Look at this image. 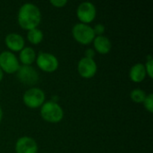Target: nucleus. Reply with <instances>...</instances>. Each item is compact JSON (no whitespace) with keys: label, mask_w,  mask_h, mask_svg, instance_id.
I'll list each match as a JSON object with an SVG mask.
<instances>
[{"label":"nucleus","mask_w":153,"mask_h":153,"mask_svg":"<svg viewBox=\"0 0 153 153\" xmlns=\"http://www.w3.org/2000/svg\"><path fill=\"white\" fill-rule=\"evenodd\" d=\"M17 21L19 25L27 30L35 29L41 21V12L39 8L32 3L23 4L18 11Z\"/></svg>","instance_id":"1"},{"label":"nucleus","mask_w":153,"mask_h":153,"mask_svg":"<svg viewBox=\"0 0 153 153\" xmlns=\"http://www.w3.org/2000/svg\"><path fill=\"white\" fill-rule=\"evenodd\" d=\"M40 115L47 122L58 123L64 117V110L62 107L55 100H48L44 102L41 106Z\"/></svg>","instance_id":"2"},{"label":"nucleus","mask_w":153,"mask_h":153,"mask_svg":"<svg viewBox=\"0 0 153 153\" xmlns=\"http://www.w3.org/2000/svg\"><path fill=\"white\" fill-rule=\"evenodd\" d=\"M72 34L74 39L82 45H88L91 43L96 37L93 28L89 24L82 22H78L72 28Z\"/></svg>","instance_id":"3"},{"label":"nucleus","mask_w":153,"mask_h":153,"mask_svg":"<svg viewBox=\"0 0 153 153\" xmlns=\"http://www.w3.org/2000/svg\"><path fill=\"white\" fill-rule=\"evenodd\" d=\"M46 100V94L45 92L38 88V87H31L28 89L22 96L23 103L31 108H37L39 107H41Z\"/></svg>","instance_id":"4"},{"label":"nucleus","mask_w":153,"mask_h":153,"mask_svg":"<svg viewBox=\"0 0 153 153\" xmlns=\"http://www.w3.org/2000/svg\"><path fill=\"white\" fill-rule=\"evenodd\" d=\"M36 63L39 69L47 73L55 72L59 65V62L57 57L48 52H40L38 56H36Z\"/></svg>","instance_id":"5"},{"label":"nucleus","mask_w":153,"mask_h":153,"mask_svg":"<svg viewBox=\"0 0 153 153\" xmlns=\"http://www.w3.org/2000/svg\"><path fill=\"white\" fill-rule=\"evenodd\" d=\"M16 76L18 80L27 85H34L39 82V75L35 68H33L30 65H22L19 66Z\"/></svg>","instance_id":"6"},{"label":"nucleus","mask_w":153,"mask_h":153,"mask_svg":"<svg viewBox=\"0 0 153 153\" xmlns=\"http://www.w3.org/2000/svg\"><path fill=\"white\" fill-rule=\"evenodd\" d=\"M17 56L11 51L5 50L0 53V68L7 74L16 73L19 68Z\"/></svg>","instance_id":"7"},{"label":"nucleus","mask_w":153,"mask_h":153,"mask_svg":"<svg viewBox=\"0 0 153 153\" xmlns=\"http://www.w3.org/2000/svg\"><path fill=\"white\" fill-rule=\"evenodd\" d=\"M76 14L78 19L81 21V22L88 24L91 22L96 17L97 14L96 6L91 2L89 1L82 2L78 5Z\"/></svg>","instance_id":"8"},{"label":"nucleus","mask_w":153,"mask_h":153,"mask_svg":"<svg viewBox=\"0 0 153 153\" xmlns=\"http://www.w3.org/2000/svg\"><path fill=\"white\" fill-rule=\"evenodd\" d=\"M79 74L83 78H91L93 77L98 70L97 63L93 58L82 57L79 60L77 65Z\"/></svg>","instance_id":"9"},{"label":"nucleus","mask_w":153,"mask_h":153,"mask_svg":"<svg viewBox=\"0 0 153 153\" xmlns=\"http://www.w3.org/2000/svg\"><path fill=\"white\" fill-rule=\"evenodd\" d=\"M38 144L34 139L29 136H22L19 138L15 143L16 153H37Z\"/></svg>","instance_id":"10"},{"label":"nucleus","mask_w":153,"mask_h":153,"mask_svg":"<svg viewBox=\"0 0 153 153\" xmlns=\"http://www.w3.org/2000/svg\"><path fill=\"white\" fill-rule=\"evenodd\" d=\"M5 44L7 48L12 51H21L24 48V39L23 37L16 32H11L5 36Z\"/></svg>","instance_id":"11"},{"label":"nucleus","mask_w":153,"mask_h":153,"mask_svg":"<svg viewBox=\"0 0 153 153\" xmlns=\"http://www.w3.org/2000/svg\"><path fill=\"white\" fill-rule=\"evenodd\" d=\"M92 42L96 51L100 54H108L112 47L110 39L104 35L96 36Z\"/></svg>","instance_id":"12"},{"label":"nucleus","mask_w":153,"mask_h":153,"mask_svg":"<svg viewBox=\"0 0 153 153\" xmlns=\"http://www.w3.org/2000/svg\"><path fill=\"white\" fill-rule=\"evenodd\" d=\"M146 70L145 66L142 63H137L134 65L129 72V77L132 82H143L146 77Z\"/></svg>","instance_id":"13"},{"label":"nucleus","mask_w":153,"mask_h":153,"mask_svg":"<svg viewBox=\"0 0 153 153\" xmlns=\"http://www.w3.org/2000/svg\"><path fill=\"white\" fill-rule=\"evenodd\" d=\"M20 60L22 63V65H31L35 59H36V53L34 49L30 47H24L21 51L19 55Z\"/></svg>","instance_id":"14"},{"label":"nucleus","mask_w":153,"mask_h":153,"mask_svg":"<svg viewBox=\"0 0 153 153\" xmlns=\"http://www.w3.org/2000/svg\"><path fill=\"white\" fill-rule=\"evenodd\" d=\"M43 37H44V35H43L42 30H40L38 28L30 30H28V33H27V38H28L29 41L34 45L40 43L43 39Z\"/></svg>","instance_id":"15"},{"label":"nucleus","mask_w":153,"mask_h":153,"mask_svg":"<svg viewBox=\"0 0 153 153\" xmlns=\"http://www.w3.org/2000/svg\"><path fill=\"white\" fill-rule=\"evenodd\" d=\"M146 95H147L146 92L143 90L139 89V88L133 90L130 93V97L132 100L135 103H143L146 98Z\"/></svg>","instance_id":"16"},{"label":"nucleus","mask_w":153,"mask_h":153,"mask_svg":"<svg viewBox=\"0 0 153 153\" xmlns=\"http://www.w3.org/2000/svg\"><path fill=\"white\" fill-rule=\"evenodd\" d=\"M143 105L144 108L151 113L153 112V95L152 93H149L146 95L145 100H143Z\"/></svg>","instance_id":"17"},{"label":"nucleus","mask_w":153,"mask_h":153,"mask_svg":"<svg viewBox=\"0 0 153 153\" xmlns=\"http://www.w3.org/2000/svg\"><path fill=\"white\" fill-rule=\"evenodd\" d=\"M144 66H145L146 74L149 75V77H150V78H152L153 77V60L151 55H149V56H147L146 64L144 65Z\"/></svg>","instance_id":"18"},{"label":"nucleus","mask_w":153,"mask_h":153,"mask_svg":"<svg viewBox=\"0 0 153 153\" xmlns=\"http://www.w3.org/2000/svg\"><path fill=\"white\" fill-rule=\"evenodd\" d=\"M93 31L95 33V36H100L103 35V33L105 32V26L101 23H98L94 26L93 28Z\"/></svg>","instance_id":"19"},{"label":"nucleus","mask_w":153,"mask_h":153,"mask_svg":"<svg viewBox=\"0 0 153 153\" xmlns=\"http://www.w3.org/2000/svg\"><path fill=\"white\" fill-rule=\"evenodd\" d=\"M50 4L56 7H63L67 4L66 0H50Z\"/></svg>","instance_id":"20"},{"label":"nucleus","mask_w":153,"mask_h":153,"mask_svg":"<svg viewBox=\"0 0 153 153\" xmlns=\"http://www.w3.org/2000/svg\"><path fill=\"white\" fill-rule=\"evenodd\" d=\"M95 55V51L92 48H88L85 51V57H89V58H93Z\"/></svg>","instance_id":"21"},{"label":"nucleus","mask_w":153,"mask_h":153,"mask_svg":"<svg viewBox=\"0 0 153 153\" xmlns=\"http://www.w3.org/2000/svg\"><path fill=\"white\" fill-rule=\"evenodd\" d=\"M3 77H4V72H3V70L0 68V82L2 81Z\"/></svg>","instance_id":"22"},{"label":"nucleus","mask_w":153,"mask_h":153,"mask_svg":"<svg viewBox=\"0 0 153 153\" xmlns=\"http://www.w3.org/2000/svg\"><path fill=\"white\" fill-rule=\"evenodd\" d=\"M2 118H3V109H2V108L0 106V122L2 120Z\"/></svg>","instance_id":"23"}]
</instances>
